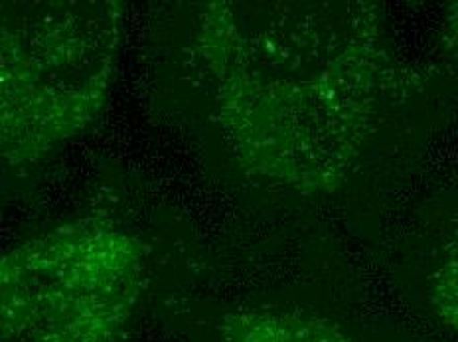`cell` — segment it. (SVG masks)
<instances>
[{"mask_svg":"<svg viewBox=\"0 0 458 342\" xmlns=\"http://www.w3.org/2000/svg\"><path fill=\"white\" fill-rule=\"evenodd\" d=\"M114 3L36 4L3 24V155L44 157L99 115L119 47Z\"/></svg>","mask_w":458,"mask_h":342,"instance_id":"cell-3","label":"cell"},{"mask_svg":"<svg viewBox=\"0 0 458 342\" xmlns=\"http://www.w3.org/2000/svg\"><path fill=\"white\" fill-rule=\"evenodd\" d=\"M145 287V248L89 218L26 240L0 261V342H117Z\"/></svg>","mask_w":458,"mask_h":342,"instance_id":"cell-2","label":"cell"},{"mask_svg":"<svg viewBox=\"0 0 458 342\" xmlns=\"http://www.w3.org/2000/svg\"><path fill=\"white\" fill-rule=\"evenodd\" d=\"M446 42L458 54V3L451 6L446 18Z\"/></svg>","mask_w":458,"mask_h":342,"instance_id":"cell-6","label":"cell"},{"mask_svg":"<svg viewBox=\"0 0 458 342\" xmlns=\"http://www.w3.org/2000/svg\"><path fill=\"white\" fill-rule=\"evenodd\" d=\"M428 291L437 317L458 335V234L446 244Z\"/></svg>","mask_w":458,"mask_h":342,"instance_id":"cell-5","label":"cell"},{"mask_svg":"<svg viewBox=\"0 0 458 342\" xmlns=\"http://www.w3.org/2000/svg\"><path fill=\"white\" fill-rule=\"evenodd\" d=\"M209 3L198 42L243 170L299 192L342 184L397 70L371 8Z\"/></svg>","mask_w":458,"mask_h":342,"instance_id":"cell-1","label":"cell"},{"mask_svg":"<svg viewBox=\"0 0 458 342\" xmlns=\"http://www.w3.org/2000/svg\"><path fill=\"white\" fill-rule=\"evenodd\" d=\"M217 330L222 342H354L336 322L281 309L227 312Z\"/></svg>","mask_w":458,"mask_h":342,"instance_id":"cell-4","label":"cell"}]
</instances>
